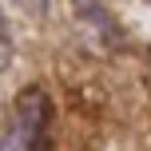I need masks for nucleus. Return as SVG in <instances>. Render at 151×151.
<instances>
[{
	"mask_svg": "<svg viewBox=\"0 0 151 151\" xmlns=\"http://www.w3.org/2000/svg\"><path fill=\"white\" fill-rule=\"evenodd\" d=\"M48 115H52V104H48V96L40 88L20 91L4 131H0V151H44Z\"/></svg>",
	"mask_w": 151,
	"mask_h": 151,
	"instance_id": "f257e3e1",
	"label": "nucleus"
},
{
	"mask_svg": "<svg viewBox=\"0 0 151 151\" xmlns=\"http://www.w3.org/2000/svg\"><path fill=\"white\" fill-rule=\"evenodd\" d=\"M12 64V32H8V20L4 12H0V72Z\"/></svg>",
	"mask_w": 151,
	"mask_h": 151,
	"instance_id": "f03ea898",
	"label": "nucleus"
},
{
	"mask_svg": "<svg viewBox=\"0 0 151 151\" xmlns=\"http://www.w3.org/2000/svg\"><path fill=\"white\" fill-rule=\"evenodd\" d=\"M20 4L28 8V12H44V4H48V0H20Z\"/></svg>",
	"mask_w": 151,
	"mask_h": 151,
	"instance_id": "7ed1b4c3",
	"label": "nucleus"
}]
</instances>
